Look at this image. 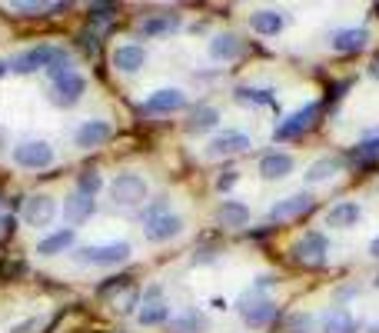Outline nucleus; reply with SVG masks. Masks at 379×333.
<instances>
[{
  "mask_svg": "<svg viewBox=\"0 0 379 333\" xmlns=\"http://www.w3.org/2000/svg\"><path fill=\"white\" fill-rule=\"evenodd\" d=\"M113 17H117V7H113V4H94L87 13L90 27H97V30H103L107 23H113Z\"/></svg>",
  "mask_w": 379,
  "mask_h": 333,
  "instance_id": "2f4dec72",
  "label": "nucleus"
},
{
  "mask_svg": "<svg viewBox=\"0 0 379 333\" xmlns=\"http://www.w3.org/2000/svg\"><path fill=\"white\" fill-rule=\"evenodd\" d=\"M130 287H133L130 277H110L107 283H100V287H97V293H100V297H113L117 290H130Z\"/></svg>",
  "mask_w": 379,
  "mask_h": 333,
  "instance_id": "c9c22d12",
  "label": "nucleus"
},
{
  "mask_svg": "<svg viewBox=\"0 0 379 333\" xmlns=\"http://www.w3.org/2000/svg\"><path fill=\"white\" fill-rule=\"evenodd\" d=\"M143 233H147L150 244H166V240H174V237L183 233V217L180 213H163L157 220L143 223Z\"/></svg>",
  "mask_w": 379,
  "mask_h": 333,
  "instance_id": "f8f14e48",
  "label": "nucleus"
},
{
  "mask_svg": "<svg viewBox=\"0 0 379 333\" xmlns=\"http://www.w3.org/2000/svg\"><path fill=\"white\" fill-rule=\"evenodd\" d=\"M143 64H147V50L140 44H120L113 50V67L120 74H137Z\"/></svg>",
  "mask_w": 379,
  "mask_h": 333,
  "instance_id": "412c9836",
  "label": "nucleus"
},
{
  "mask_svg": "<svg viewBox=\"0 0 379 333\" xmlns=\"http://www.w3.org/2000/svg\"><path fill=\"white\" fill-rule=\"evenodd\" d=\"M13 164L23 170H44L54 164V147L47 140H23L13 147Z\"/></svg>",
  "mask_w": 379,
  "mask_h": 333,
  "instance_id": "0eeeda50",
  "label": "nucleus"
},
{
  "mask_svg": "<svg viewBox=\"0 0 379 333\" xmlns=\"http://www.w3.org/2000/svg\"><path fill=\"white\" fill-rule=\"evenodd\" d=\"M94 213H97V197H87V193H80V190H74V193L67 197L64 217H67V223H70V230L80 227V223H87Z\"/></svg>",
  "mask_w": 379,
  "mask_h": 333,
  "instance_id": "2eb2a0df",
  "label": "nucleus"
},
{
  "mask_svg": "<svg viewBox=\"0 0 379 333\" xmlns=\"http://www.w3.org/2000/svg\"><path fill=\"white\" fill-rule=\"evenodd\" d=\"M54 217H57L54 197H47V193H33V197H27V203H23V220L30 223V227H47Z\"/></svg>",
  "mask_w": 379,
  "mask_h": 333,
  "instance_id": "f3484780",
  "label": "nucleus"
},
{
  "mask_svg": "<svg viewBox=\"0 0 379 333\" xmlns=\"http://www.w3.org/2000/svg\"><path fill=\"white\" fill-rule=\"evenodd\" d=\"M313 207H316V197L310 193V190H303V193H293V197L280 200V203H273L270 220H296V217L310 213Z\"/></svg>",
  "mask_w": 379,
  "mask_h": 333,
  "instance_id": "1a4fd4ad",
  "label": "nucleus"
},
{
  "mask_svg": "<svg viewBox=\"0 0 379 333\" xmlns=\"http://www.w3.org/2000/svg\"><path fill=\"white\" fill-rule=\"evenodd\" d=\"M243 54V44H239L237 33H217L213 40H210V57L217 60V64H230V60H237Z\"/></svg>",
  "mask_w": 379,
  "mask_h": 333,
  "instance_id": "4be33fe9",
  "label": "nucleus"
},
{
  "mask_svg": "<svg viewBox=\"0 0 379 333\" xmlns=\"http://www.w3.org/2000/svg\"><path fill=\"white\" fill-rule=\"evenodd\" d=\"M77 190H80V193H87V197H97L100 190H103V177H100L94 166H87V170L77 177Z\"/></svg>",
  "mask_w": 379,
  "mask_h": 333,
  "instance_id": "473e14b6",
  "label": "nucleus"
},
{
  "mask_svg": "<svg viewBox=\"0 0 379 333\" xmlns=\"http://www.w3.org/2000/svg\"><path fill=\"white\" fill-rule=\"evenodd\" d=\"M87 94V77L84 74H70V77H64V80H57V84H50V103L54 107H77L80 103V97Z\"/></svg>",
  "mask_w": 379,
  "mask_h": 333,
  "instance_id": "6e6552de",
  "label": "nucleus"
},
{
  "mask_svg": "<svg viewBox=\"0 0 379 333\" xmlns=\"http://www.w3.org/2000/svg\"><path fill=\"white\" fill-rule=\"evenodd\" d=\"M113 137V127H110V120H84L80 127H77L74 133V144L80 147V150H94V147H103Z\"/></svg>",
  "mask_w": 379,
  "mask_h": 333,
  "instance_id": "9d476101",
  "label": "nucleus"
},
{
  "mask_svg": "<svg viewBox=\"0 0 379 333\" xmlns=\"http://www.w3.org/2000/svg\"><path fill=\"white\" fill-rule=\"evenodd\" d=\"M363 323L346 310V307H333V310L323 317V333H359Z\"/></svg>",
  "mask_w": 379,
  "mask_h": 333,
  "instance_id": "393cba45",
  "label": "nucleus"
},
{
  "mask_svg": "<svg viewBox=\"0 0 379 333\" xmlns=\"http://www.w3.org/2000/svg\"><path fill=\"white\" fill-rule=\"evenodd\" d=\"M23 270H27L23 260H4V264H0V280H17Z\"/></svg>",
  "mask_w": 379,
  "mask_h": 333,
  "instance_id": "4c0bfd02",
  "label": "nucleus"
},
{
  "mask_svg": "<svg viewBox=\"0 0 379 333\" xmlns=\"http://www.w3.org/2000/svg\"><path fill=\"white\" fill-rule=\"evenodd\" d=\"M237 180H239L237 170H223V174H220V180H217V190H220V193H227V190L237 187Z\"/></svg>",
  "mask_w": 379,
  "mask_h": 333,
  "instance_id": "ea45409f",
  "label": "nucleus"
},
{
  "mask_svg": "<svg viewBox=\"0 0 379 333\" xmlns=\"http://www.w3.org/2000/svg\"><path fill=\"white\" fill-rule=\"evenodd\" d=\"M366 70H369V77H376V80H379V54L373 57V60H369V67H366Z\"/></svg>",
  "mask_w": 379,
  "mask_h": 333,
  "instance_id": "c03bdc74",
  "label": "nucleus"
},
{
  "mask_svg": "<svg viewBox=\"0 0 379 333\" xmlns=\"http://www.w3.org/2000/svg\"><path fill=\"white\" fill-rule=\"evenodd\" d=\"M376 13H379V4H376Z\"/></svg>",
  "mask_w": 379,
  "mask_h": 333,
  "instance_id": "3c124183",
  "label": "nucleus"
},
{
  "mask_svg": "<svg viewBox=\"0 0 379 333\" xmlns=\"http://www.w3.org/2000/svg\"><path fill=\"white\" fill-rule=\"evenodd\" d=\"M237 103H247V107H260V103H270L273 94L270 90H253V87H237Z\"/></svg>",
  "mask_w": 379,
  "mask_h": 333,
  "instance_id": "72a5a7b5",
  "label": "nucleus"
},
{
  "mask_svg": "<svg viewBox=\"0 0 379 333\" xmlns=\"http://www.w3.org/2000/svg\"><path fill=\"white\" fill-rule=\"evenodd\" d=\"M0 227H4V217H0Z\"/></svg>",
  "mask_w": 379,
  "mask_h": 333,
  "instance_id": "8fccbe9b",
  "label": "nucleus"
},
{
  "mask_svg": "<svg viewBox=\"0 0 379 333\" xmlns=\"http://www.w3.org/2000/svg\"><path fill=\"white\" fill-rule=\"evenodd\" d=\"M7 70H11V64H7V60H0V77H4Z\"/></svg>",
  "mask_w": 379,
  "mask_h": 333,
  "instance_id": "49530a36",
  "label": "nucleus"
},
{
  "mask_svg": "<svg viewBox=\"0 0 379 333\" xmlns=\"http://www.w3.org/2000/svg\"><path fill=\"white\" fill-rule=\"evenodd\" d=\"M247 147H249V137L243 130H220L217 137H210L206 157H233V154H243Z\"/></svg>",
  "mask_w": 379,
  "mask_h": 333,
  "instance_id": "9b49d317",
  "label": "nucleus"
},
{
  "mask_svg": "<svg viewBox=\"0 0 379 333\" xmlns=\"http://www.w3.org/2000/svg\"><path fill=\"white\" fill-rule=\"evenodd\" d=\"M339 170H343V160H339V157H319V160H313V164H310V170L303 174L306 187H316V184L333 180Z\"/></svg>",
  "mask_w": 379,
  "mask_h": 333,
  "instance_id": "5701e85b",
  "label": "nucleus"
},
{
  "mask_svg": "<svg viewBox=\"0 0 379 333\" xmlns=\"http://www.w3.org/2000/svg\"><path fill=\"white\" fill-rule=\"evenodd\" d=\"M140 323L143 327H163V323H170V307H166L163 300H157V303H143Z\"/></svg>",
  "mask_w": 379,
  "mask_h": 333,
  "instance_id": "c756f323",
  "label": "nucleus"
},
{
  "mask_svg": "<svg viewBox=\"0 0 379 333\" xmlns=\"http://www.w3.org/2000/svg\"><path fill=\"white\" fill-rule=\"evenodd\" d=\"M369 254H373V256H379V237H376V240H373V244H369Z\"/></svg>",
  "mask_w": 379,
  "mask_h": 333,
  "instance_id": "a18cd8bd",
  "label": "nucleus"
},
{
  "mask_svg": "<svg viewBox=\"0 0 379 333\" xmlns=\"http://www.w3.org/2000/svg\"><path fill=\"white\" fill-rule=\"evenodd\" d=\"M220 127V111L217 107H196L186 120V130L190 133H206V130H217Z\"/></svg>",
  "mask_w": 379,
  "mask_h": 333,
  "instance_id": "c85d7f7f",
  "label": "nucleus"
},
{
  "mask_svg": "<svg viewBox=\"0 0 379 333\" xmlns=\"http://www.w3.org/2000/svg\"><path fill=\"white\" fill-rule=\"evenodd\" d=\"M11 11H17L21 17H37V13H44L50 11V4H11Z\"/></svg>",
  "mask_w": 379,
  "mask_h": 333,
  "instance_id": "58836bf2",
  "label": "nucleus"
},
{
  "mask_svg": "<svg viewBox=\"0 0 379 333\" xmlns=\"http://www.w3.org/2000/svg\"><path fill=\"white\" fill-rule=\"evenodd\" d=\"M166 207H170V200H166V197H157V200L150 203V207H147V210L140 213L143 223H150V220H157V217H163V213H170Z\"/></svg>",
  "mask_w": 379,
  "mask_h": 333,
  "instance_id": "e433bc0d",
  "label": "nucleus"
},
{
  "mask_svg": "<svg viewBox=\"0 0 379 333\" xmlns=\"http://www.w3.org/2000/svg\"><path fill=\"white\" fill-rule=\"evenodd\" d=\"M326 254H329V240H326L323 230H306L303 237L293 240V247H290L293 264H300V266H323Z\"/></svg>",
  "mask_w": 379,
  "mask_h": 333,
  "instance_id": "7ed1b4c3",
  "label": "nucleus"
},
{
  "mask_svg": "<svg viewBox=\"0 0 379 333\" xmlns=\"http://www.w3.org/2000/svg\"><path fill=\"white\" fill-rule=\"evenodd\" d=\"M110 193H113V200H117V203H123V207H137V203H143V200H147L150 187H147V180H143L140 174L127 170V174H117V177H113Z\"/></svg>",
  "mask_w": 379,
  "mask_h": 333,
  "instance_id": "423d86ee",
  "label": "nucleus"
},
{
  "mask_svg": "<svg viewBox=\"0 0 379 333\" xmlns=\"http://www.w3.org/2000/svg\"><path fill=\"white\" fill-rule=\"evenodd\" d=\"M313 313H306V310H296L290 313L286 320H283V330L286 333H313Z\"/></svg>",
  "mask_w": 379,
  "mask_h": 333,
  "instance_id": "7c9ffc66",
  "label": "nucleus"
},
{
  "mask_svg": "<svg viewBox=\"0 0 379 333\" xmlns=\"http://www.w3.org/2000/svg\"><path fill=\"white\" fill-rule=\"evenodd\" d=\"M270 287H276V277H260L253 290H270Z\"/></svg>",
  "mask_w": 379,
  "mask_h": 333,
  "instance_id": "37998d69",
  "label": "nucleus"
},
{
  "mask_svg": "<svg viewBox=\"0 0 379 333\" xmlns=\"http://www.w3.org/2000/svg\"><path fill=\"white\" fill-rule=\"evenodd\" d=\"M329 47L336 54H359L369 47V30L366 27H343L329 37Z\"/></svg>",
  "mask_w": 379,
  "mask_h": 333,
  "instance_id": "dca6fc26",
  "label": "nucleus"
},
{
  "mask_svg": "<svg viewBox=\"0 0 379 333\" xmlns=\"http://www.w3.org/2000/svg\"><path fill=\"white\" fill-rule=\"evenodd\" d=\"M77 264L84 266H120L130 260V244L117 240V244H100V247H84L74 254Z\"/></svg>",
  "mask_w": 379,
  "mask_h": 333,
  "instance_id": "20e7f679",
  "label": "nucleus"
},
{
  "mask_svg": "<svg viewBox=\"0 0 379 333\" xmlns=\"http://www.w3.org/2000/svg\"><path fill=\"white\" fill-rule=\"evenodd\" d=\"M286 23H290V17H283L280 11H256L249 17V27L260 33V37H276V33H283Z\"/></svg>",
  "mask_w": 379,
  "mask_h": 333,
  "instance_id": "b1692460",
  "label": "nucleus"
},
{
  "mask_svg": "<svg viewBox=\"0 0 379 333\" xmlns=\"http://www.w3.org/2000/svg\"><path fill=\"white\" fill-rule=\"evenodd\" d=\"M369 333H379V323H373V327H369Z\"/></svg>",
  "mask_w": 379,
  "mask_h": 333,
  "instance_id": "de8ad7c7",
  "label": "nucleus"
},
{
  "mask_svg": "<svg viewBox=\"0 0 379 333\" xmlns=\"http://www.w3.org/2000/svg\"><path fill=\"white\" fill-rule=\"evenodd\" d=\"M249 217H253V210H249L247 203H239V200H223L217 207V223L227 227V230H243V227H249Z\"/></svg>",
  "mask_w": 379,
  "mask_h": 333,
  "instance_id": "6ab92c4d",
  "label": "nucleus"
},
{
  "mask_svg": "<svg viewBox=\"0 0 379 333\" xmlns=\"http://www.w3.org/2000/svg\"><path fill=\"white\" fill-rule=\"evenodd\" d=\"M379 160V133L376 137H363L353 150H349V164L353 166H373Z\"/></svg>",
  "mask_w": 379,
  "mask_h": 333,
  "instance_id": "bb28decb",
  "label": "nucleus"
},
{
  "mask_svg": "<svg viewBox=\"0 0 379 333\" xmlns=\"http://www.w3.org/2000/svg\"><path fill=\"white\" fill-rule=\"evenodd\" d=\"M74 240H77L74 230H57V233H50V237H44V240L37 244V254L40 256H60L74 247Z\"/></svg>",
  "mask_w": 379,
  "mask_h": 333,
  "instance_id": "a878e982",
  "label": "nucleus"
},
{
  "mask_svg": "<svg viewBox=\"0 0 379 333\" xmlns=\"http://www.w3.org/2000/svg\"><path fill=\"white\" fill-rule=\"evenodd\" d=\"M237 313L249 330H260V327H270L273 323V317H276V303L266 300V297H253V293H247V297L237 300Z\"/></svg>",
  "mask_w": 379,
  "mask_h": 333,
  "instance_id": "39448f33",
  "label": "nucleus"
},
{
  "mask_svg": "<svg viewBox=\"0 0 379 333\" xmlns=\"http://www.w3.org/2000/svg\"><path fill=\"white\" fill-rule=\"evenodd\" d=\"M143 297H147V303H157V300L163 297V287H160V283H153V287L147 290V293H143Z\"/></svg>",
  "mask_w": 379,
  "mask_h": 333,
  "instance_id": "a19ab883",
  "label": "nucleus"
},
{
  "mask_svg": "<svg viewBox=\"0 0 379 333\" xmlns=\"http://www.w3.org/2000/svg\"><path fill=\"white\" fill-rule=\"evenodd\" d=\"M170 333H203L206 330V320L200 310H183L176 313V317H170Z\"/></svg>",
  "mask_w": 379,
  "mask_h": 333,
  "instance_id": "cd10ccee",
  "label": "nucleus"
},
{
  "mask_svg": "<svg viewBox=\"0 0 379 333\" xmlns=\"http://www.w3.org/2000/svg\"><path fill=\"white\" fill-rule=\"evenodd\" d=\"M323 111H326V103H303L296 113H290L286 120H280L276 123V130H273V140L276 144H286V140H300L303 133H310L319 123V117H323Z\"/></svg>",
  "mask_w": 379,
  "mask_h": 333,
  "instance_id": "f257e3e1",
  "label": "nucleus"
},
{
  "mask_svg": "<svg viewBox=\"0 0 379 333\" xmlns=\"http://www.w3.org/2000/svg\"><path fill=\"white\" fill-rule=\"evenodd\" d=\"M186 107V94L180 87H160L147 97V111L150 113H176Z\"/></svg>",
  "mask_w": 379,
  "mask_h": 333,
  "instance_id": "a211bd4d",
  "label": "nucleus"
},
{
  "mask_svg": "<svg viewBox=\"0 0 379 333\" xmlns=\"http://www.w3.org/2000/svg\"><path fill=\"white\" fill-rule=\"evenodd\" d=\"M33 327H40V320H37V317H33V320H27V323H21V327H13L11 333H30Z\"/></svg>",
  "mask_w": 379,
  "mask_h": 333,
  "instance_id": "79ce46f5",
  "label": "nucleus"
},
{
  "mask_svg": "<svg viewBox=\"0 0 379 333\" xmlns=\"http://www.w3.org/2000/svg\"><path fill=\"white\" fill-rule=\"evenodd\" d=\"M359 220H363V207L356 200H343V203L329 207V213H326V223L336 227V230H353Z\"/></svg>",
  "mask_w": 379,
  "mask_h": 333,
  "instance_id": "aec40b11",
  "label": "nucleus"
},
{
  "mask_svg": "<svg viewBox=\"0 0 379 333\" xmlns=\"http://www.w3.org/2000/svg\"><path fill=\"white\" fill-rule=\"evenodd\" d=\"M180 13H150V17H143L137 33H140L143 40H157V37H170V33L180 30Z\"/></svg>",
  "mask_w": 379,
  "mask_h": 333,
  "instance_id": "ddd939ff",
  "label": "nucleus"
},
{
  "mask_svg": "<svg viewBox=\"0 0 379 333\" xmlns=\"http://www.w3.org/2000/svg\"><path fill=\"white\" fill-rule=\"evenodd\" d=\"M293 166H296V160H293L290 154H283V150H273V154H263L260 157V177L266 180V184H276V180H286L293 174Z\"/></svg>",
  "mask_w": 379,
  "mask_h": 333,
  "instance_id": "4468645a",
  "label": "nucleus"
},
{
  "mask_svg": "<svg viewBox=\"0 0 379 333\" xmlns=\"http://www.w3.org/2000/svg\"><path fill=\"white\" fill-rule=\"evenodd\" d=\"M373 287H376V290H379V277H376V280H373Z\"/></svg>",
  "mask_w": 379,
  "mask_h": 333,
  "instance_id": "09e8293b",
  "label": "nucleus"
},
{
  "mask_svg": "<svg viewBox=\"0 0 379 333\" xmlns=\"http://www.w3.org/2000/svg\"><path fill=\"white\" fill-rule=\"evenodd\" d=\"M137 303H140V290H137V287L123 290V293H120V300H117V313H123V317H127V313L137 310Z\"/></svg>",
  "mask_w": 379,
  "mask_h": 333,
  "instance_id": "f704fd0d",
  "label": "nucleus"
},
{
  "mask_svg": "<svg viewBox=\"0 0 379 333\" xmlns=\"http://www.w3.org/2000/svg\"><path fill=\"white\" fill-rule=\"evenodd\" d=\"M60 60H70V54H67L64 47L37 44V47H30V50H23V54L13 57L11 70L13 74H33V70H50V67L60 64Z\"/></svg>",
  "mask_w": 379,
  "mask_h": 333,
  "instance_id": "f03ea898",
  "label": "nucleus"
}]
</instances>
